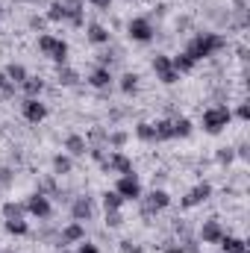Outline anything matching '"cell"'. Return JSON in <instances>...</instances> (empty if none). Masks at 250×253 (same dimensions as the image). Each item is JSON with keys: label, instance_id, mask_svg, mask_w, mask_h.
<instances>
[{"label": "cell", "instance_id": "obj_18", "mask_svg": "<svg viewBox=\"0 0 250 253\" xmlns=\"http://www.w3.org/2000/svg\"><path fill=\"white\" fill-rule=\"evenodd\" d=\"M80 71L77 68H71V65H56V83L62 85V88H77L80 85Z\"/></svg>", "mask_w": 250, "mask_h": 253}, {"label": "cell", "instance_id": "obj_37", "mask_svg": "<svg viewBox=\"0 0 250 253\" xmlns=\"http://www.w3.org/2000/svg\"><path fill=\"white\" fill-rule=\"evenodd\" d=\"M12 180H15V168L3 165V168H0V189H9V186H12Z\"/></svg>", "mask_w": 250, "mask_h": 253}, {"label": "cell", "instance_id": "obj_39", "mask_svg": "<svg viewBox=\"0 0 250 253\" xmlns=\"http://www.w3.org/2000/svg\"><path fill=\"white\" fill-rule=\"evenodd\" d=\"M233 118H239L242 124H248V121H250V106H248V100H242V103L236 106V112H233Z\"/></svg>", "mask_w": 250, "mask_h": 253}, {"label": "cell", "instance_id": "obj_17", "mask_svg": "<svg viewBox=\"0 0 250 253\" xmlns=\"http://www.w3.org/2000/svg\"><path fill=\"white\" fill-rule=\"evenodd\" d=\"M65 153H68L71 159H77V156H85V153H88V141H85V135H80V132H71V135H65Z\"/></svg>", "mask_w": 250, "mask_h": 253}, {"label": "cell", "instance_id": "obj_8", "mask_svg": "<svg viewBox=\"0 0 250 253\" xmlns=\"http://www.w3.org/2000/svg\"><path fill=\"white\" fill-rule=\"evenodd\" d=\"M115 191H118L124 200L138 203V200H141V194H144V186H141V180H138V177H135V171H132V174H121V177H118Z\"/></svg>", "mask_w": 250, "mask_h": 253}, {"label": "cell", "instance_id": "obj_46", "mask_svg": "<svg viewBox=\"0 0 250 253\" xmlns=\"http://www.w3.org/2000/svg\"><path fill=\"white\" fill-rule=\"evenodd\" d=\"M188 27H191V18H180V21H177V33H180V30H188Z\"/></svg>", "mask_w": 250, "mask_h": 253}, {"label": "cell", "instance_id": "obj_20", "mask_svg": "<svg viewBox=\"0 0 250 253\" xmlns=\"http://www.w3.org/2000/svg\"><path fill=\"white\" fill-rule=\"evenodd\" d=\"M50 168H53V177H68V174H74V159L68 153H56L50 159Z\"/></svg>", "mask_w": 250, "mask_h": 253}, {"label": "cell", "instance_id": "obj_2", "mask_svg": "<svg viewBox=\"0 0 250 253\" xmlns=\"http://www.w3.org/2000/svg\"><path fill=\"white\" fill-rule=\"evenodd\" d=\"M230 124H233V109L227 103H215V106L203 109V115H200V126L206 135H221Z\"/></svg>", "mask_w": 250, "mask_h": 253}, {"label": "cell", "instance_id": "obj_44", "mask_svg": "<svg viewBox=\"0 0 250 253\" xmlns=\"http://www.w3.org/2000/svg\"><path fill=\"white\" fill-rule=\"evenodd\" d=\"M83 3H91V6H97V9H109V6H112V0H83Z\"/></svg>", "mask_w": 250, "mask_h": 253}, {"label": "cell", "instance_id": "obj_36", "mask_svg": "<svg viewBox=\"0 0 250 253\" xmlns=\"http://www.w3.org/2000/svg\"><path fill=\"white\" fill-rule=\"evenodd\" d=\"M109 230H118V227H124V215L121 212H106V221H103Z\"/></svg>", "mask_w": 250, "mask_h": 253}, {"label": "cell", "instance_id": "obj_14", "mask_svg": "<svg viewBox=\"0 0 250 253\" xmlns=\"http://www.w3.org/2000/svg\"><path fill=\"white\" fill-rule=\"evenodd\" d=\"M224 224L218 221V218H206L203 224H200V230H197V239L203 242V245H218L221 239H224Z\"/></svg>", "mask_w": 250, "mask_h": 253}, {"label": "cell", "instance_id": "obj_29", "mask_svg": "<svg viewBox=\"0 0 250 253\" xmlns=\"http://www.w3.org/2000/svg\"><path fill=\"white\" fill-rule=\"evenodd\" d=\"M126 141H129L126 129H109V135H106V147H112V150H124Z\"/></svg>", "mask_w": 250, "mask_h": 253}, {"label": "cell", "instance_id": "obj_13", "mask_svg": "<svg viewBox=\"0 0 250 253\" xmlns=\"http://www.w3.org/2000/svg\"><path fill=\"white\" fill-rule=\"evenodd\" d=\"M21 115L30 121V124H42L47 118V103L42 97H24L21 103Z\"/></svg>", "mask_w": 250, "mask_h": 253}, {"label": "cell", "instance_id": "obj_34", "mask_svg": "<svg viewBox=\"0 0 250 253\" xmlns=\"http://www.w3.org/2000/svg\"><path fill=\"white\" fill-rule=\"evenodd\" d=\"M233 159H236V150L233 147H218L215 150V162L218 165H233Z\"/></svg>", "mask_w": 250, "mask_h": 253}, {"label": "cell", "instance_id": "obj_47", "mask_svg": "<svg viewBox=\"0 0 250 253\" xmlns=\"http://www.w3.org/2000/svg\"><path fill=\"white\" fill-rule=\"evenodd\" d=\"M236 53H239V59H242V62H248V47H245V44H242V47H239Z\"/></svg>", "mask_w": 250, "mask_h": 253}, {"label": "cell", "instance_id": "obj_52", "mask_svg": "<svg viewBox=\"0 0 250 253\" xmlns=\"http://www.w3.org/2000/svg\"><path fill=\"white\" fill-rule=\"evenodd\" d=\"M218 253H221V251H218Z\"/></svg>", "mask_w": 250, "mask_h": 253}, {"label": "cell", "instance_id": "obj_24", "mask_svg": "<svg viewBox=\"0 0 250 253\" xmlns=\"http://www.w3.org/2000/svg\"><path fill=\"white\" fill-rule=\"evenodd\" d=\"M153 135H156V141H171L174 138V121L171 118H159L153 124Z\"/></svg>", "mask_w": 250, "mask_h": 253}, {"label": "cell", "instance_id": "obj_50", "mask_svg": "<svg viewBox=\"0 0 250 253\" xmlns=\"http://www.w3.org/2000/svg\"><path fill=\"white\" fill-rule=\"evenodd\" d=\"M135 3H147V0H135Z\"/></svg>", "mask_w": 250, "mask_h": 253}, {"label": "cell", "instance_id": "obj_33", "mask_svg": "<svg viewBox=\"0 0 250 253\" xmlns=\"http://www.w3.org/2000/svg\"><path fill=\"white\" fill-rule=\"evenodd\" d=\"M106 135H109L106 126H91L88 135H85V141H88V144H103V147H106Z\"/></svg>", "mask_w": 250, "mask_h": 253}, {"label": "cell", "instance_id": "obj_9", "mask_svg": "<svg viewBox=\"0 0 250 253\" xmlns=\"http://www.w3.org/2000/svg\"><path fill=\"white\" fill-rule=\"evenodd\" d=\"M85 239V224H80V221H71V224H65L62 230L56 233V248L65 251V248H71V245H80Z\"/></svg>", "mask_w": 250, "mask_h": 253}, {"label": "cell", "instance_id": "obj_25", "mask_svg": "<svg viewBox=\"0 0 250 253\" xmlns=\"http://www.w3.org/2000/svg\"><path fill=\"white\" fill-rule=\"evenodd\" d=\"M171 65H174V71H177L180 77H183V74H191V71L197 68V62L188 56L186 50H183V53H177V56H171Z\"/></svg>", "mask_w": 250, "mask_h": 253}, {"label": "cell", "instance_id": "obj_21", "mask_svg": "<svg viewBox=\"0 0 250 253\" xmlns=\"http://www.w3.org/2000/svg\"><path fill=\"white\" fill-rule=\"evenodd\" d=\"M44 85H47V83H44L42 77H33V74H30V77H27V80H24V83H21L18 88L24 91V97H42Z\"/></svg>", "mask_w": 250, "mask_h": 253}, {"label": "cell", "instance_id": "obj_28", "mask_svg": "<svg viewBox=\"0 0 250 253\" xmlns=\"http://www.w3.org/2000/svg\"><path fill=\"white\" fill-rule=\"evenodd\" d=\"M3 74H6V77H9V80L15 83V85H21V83H24V80L30 77V71H27V68H24L21 62H9L6 68H3Z\"/></svg>", "mask_w": 250, "mask_h": 253}, {"label": "cell", "instance_id": "obj_27", "mask_svg": "<svg viewBox=\"0 0 250 253\" xmlns=\"http://www.w3.org/2000/svg\"><path fill=\"white\" fill-rule=\"evenodd\" d=\"M100 197H103V209H106V212H121V206L126 203V200H124V197H121V194H118L115 189L103 191Z\"/></svg>", "mask_w": 250, "mask_h": 253}, {"label": "cell", "instance_id": "obj_22", "mask_svg": "<svg viewBox=\"0 0 250 253\" xmlns=\"http://www.w3.org/2000/svg\"><path fill=\"white\" fill-rule=\"evenodd\" d=\"M0 212H3V221H15V218H27V206H24V200H6Z\"/></svg>", "mask_w": 250, "mask_h": 253}, {"label": "cell", "instance_id": "obj_30", "mask_svg": "<svg viewBox=\"0 0 250 253\" xmlns=\"http://www.w3.org/2000/svg\"><path fill=\"white\" fill-rule=\"evenodd\" d=\"M3 230L9 236H30V224L27 218H15V221H3Z\"/></svg>", "mask_w": 250, "mask_h": 253}, {"label": "cell", "instance_id": "obj_32", "mask_svg": "<svg viewBox=\"0 0 250 253\" xmlns=\"http://www.w3.org/2000/svg\"><path fill=\"white\" fill-rule=\"evenodd\" d=\"M135 138L144 141V144H153V141H156V135H153V124L138 121V124H135Z\"/></svg>", "mask_w": 250, "mask_h": 253}, {"label": "cell", "instance_id": "obj_35", "mask_svg": "<svg viewBox=\"0 0 250 253\" xmlns=\"http://www.w3.org/2000/svg\"><path fill=\"white\" fill-rule=\"evenodd\" d=\"M27 27H30V30H36V33H44V30H47V18H44V15H30Z\"/></svg>", "mask_w": 250, "mask_h": 253}, {"label": "cell", "instance_id": "obj_12", "mask_svg": "<svg viewBox=\"0 0 250 253\" xmlns=\"http://www.w3.org/2000/svg\"><path fill=\"white\" fill-rule=\"evenodd\" d=\"M91 218H94V197L77 194V197L71 200V221L85 224V221H91Z\"/></svg>", "mask_w": 250, "mask_h": 253}, {"label": "cell", "instance_id": "obj_23", "mask_svg": "<svg viewBox=\"0 0 250 253\" xmlns=\"http://www.w3.org/2000/svg\"><path fill=\"white\" fill-rule=\"evenodd\" d=\"M138 80H141V77H138L135 71H124V74L118 77V88L124 91L126 97H132V94L138 91Z\"/></svg>", "mask_w": 250, "mask_h": 253}, {"label": "cell", "instance_id": "obj_42", "mask_svg": "<svg viewBox=\"0 0 250 253\" xmlns=\"http://www.w3.org/2000/svg\"><path fill=\"white\" fill-rule=\"evenodd\" d=\"M121 253H144V248L138 242H129L126 239V242H121Z\"/></svg>", "mask_w": 250, "mask_h": 253}, {"label": "cell", "instance_id": "obj_15", "mask_svg": "<svg viewBox=\"0 0 250 253\" xmlns=\"http://www.w3.org/2000/svg\"><path fill=\"white\" fill-rule=\"evenodd\" d=\"M85 83L91 85V88H97V91H106L112 83H115V74H112V68H103V65H94L91 71H88V77H85Z\"/></svg>", "mask_w": 250, "mask_h": 253}, {"label": "cell", "instance_id": "obj_5", "mask_svg": "<svg viewBox=\"0 0 250 253\" xmlns=\"http://www.w3.org/2000/svg\"><path fill=\"white\" fill-rule=\"evenodd\" d=\"M138 206H141V218H153V215H159L171 206V194L165 189H150L147 194H141Z\"/></svg>", "mask_w": 250, "mask_h": 253}, {"label": "cell", "instance_id": "obj_6", "mask_svg": "<svg viewBox=\"0 0 250 253\" xmlns=\"http://www.w3.org/2000/svg\"><path fill=\"white\" fill-rule=\"evenodd\" d=\"M150 68H153V74H156V80L162 83V85H174V83H180V74L174 71V65H171V56L168 53H153V59H150Z\"/></svg>", "mask_w": 250, "mask_h": 253}, {"label": "cell", "instance_id": "obj_7", "mask_svg": "<svg viewBox=\"0 0 250 253\" xmlns=\"http://www.w3.org/2000/svg\"><path fill=\"white\" fill-rule=\"evenodd\" d=\"M24 206H27V215H30V218H39V221H47V218L53 215V203H50V197H44L42 191H33V194L24 200Z\"/></svg>", "mask_w": 250, "mask_h": 253}, {"label": "cell", "instance_id": "obj_16", "mask_svg": "<svg viewBox=\"0 0 250 253\" xmlns=\"http://www.w3.org/2000/svg\"><path fill=\"white\" fill-rule=\"evenodd\" d=\"M85 42H88V44H97V47H106V44L112 42V33H109L103 24L91 21V24H85Z\"/></svg>", "mask_w": 250, "mask_h": 253}, {"label": "cell", "instance_id": "obj_51", "mask_svg": "<svg viewBox=\"0 0 250 253\" xmlns=\"http://www.w3.org/2000/svg\"><path fill=\"white\" fill-rule=\"evenodd\" d=\"M0 15H3V9H0Z\"/></svg>", "mask_w": 250, "mask_h": 253}, {"label": "cell", "instance_id": "obj_4", "mask_svg": "<svg viewBox=\"0 0 250 253\" xmlns=\"http://www.w3.org/2000/svg\"><path fill=\"white\" fill-rule=\"evenodd\" d=\"M126 39L135 42V44H150V42L156 39V27H153V21L144 18V15L129 18V21H126Z\"/></svg>", "mask_w": 250, "mask_h": 253}, {"label": "cell", "instance_id": "obj_45", "mask_svg": "<svg viewBox=\"0 0 250 253\" xmlns=\"http://www.w3.org/2000/svg\"><path fill=\"white\" fill-rule=\"evenodd\" d=\"M153 15H156V18H165V15H168V6H165V3H159V6L153 9Z\"/></svg>", "mask_w": 250, "mask_h": 253}, {"label": "cell", "instance_id": "obj_26", "mask_svg": "<svg viewBox=\"0 0 250 253\" xmlns=\"http://www.w3.org/2000/svg\"><path fill=\"white\" fill-rule=\"evenodd\" d=\"M218 248H221V253H239L242 248H248V242H245V239H239V236L224 233V239L218 242Z\"/></svg>", "mask_w": 250, "mask_h": 253}, {"label": "cell", "instance_id": "obj_43", "mask_svg": "<svg viewBox=\"0 0 250 253\" xmlns=\"http://www.w3.org/2000/svg\"><path fill=\"white\" fill-rule=\"evenodd\" d=\"M77 253H100V248H97V245H91V242H85V239H83V242H80V245H77Z\"/></svg>", "mask_w": 250, "mask_h": 253}, {"label": "cell", "instance_id": "obj_48", "mask_svg": "<svg viewBox=\"0 0 250 253\" xmlns=\"http://www.w3.org/2000/svg\"><path fill=\"white\" fill-rule=\"evenodd\" d=\"M15 3H30V6H39V3H47V0H15Z\"/></svg>", "mask_w": 250, "mask_h": 253}, {"label": "cell", "instance_id": "obj_41", "mask_svg": "<svg viewBox=\"0 0 250 253\" xmlns=\"http://www.w3.org/2000/svg\"><path fill=\"white\" fill-rule=\"evenodd\" d=\"M233 150H236V159H242V162H248V159H250V147H248V141H242V144H236Z\"/></svg>", "mask_w": 250, "mask_h": 253}, {"label": "cell", "instance_id": "obj_1", "mask_svg": "<svg viewBox=\"0 0 250 253\" xmlns=\"http://www.w3.org/2000/svg\"><path fill=\"white\" fill-rule=\"evenodd\" d=\"M230 39L224 33H215V30H197L186 44V53L194 59V62H203V59H212L215 53L227 50Z\"/></svg>", "mask_w": 250, "mask_h": 253}, {"label": "cell", "instance_id": "obj_10", "mask_svg": "<svg viewBox=\"0 0 250 253\" xmlns=\"http://www.w3.org/2000/svg\"><path fill=\"white\" fill-rule=\"evenodd\" d=\"M212 197V183H197V186H191V189L180 197V209H194V206H203L206 200Z\"/></svg>", "mask_w": 250, "mask_h": 253}, {"label": "cell", "instance_id": "obj_31", "mask_svg": "<svg viewBox=\"0 0 250 253\" xmlns=\"http://www.w3.org/2000/svg\"><path fill=\"white\" fill-rule=\"evenodd\" d=\"M174 121V138H188L191 132H194V124L188 121L186 115H177V118H171Z\"/></svg>", "mask_w": 250, "mask_h": 253}, {"label": "cell", "instance_id": "obj_11", "mask_svg": "<svg viewBox=\"0 0 250 253\" xmlns=\"http://www.w3.org/2000/svg\"><path fill=\"white\" fill-rule=\"evenodd\" d=\"M100 168L106 171V174H132V159L126 156L124 150H112L103 162H100Z\"/></svg>", "mask_w": 250, "mask_h": 253}, {"label": "cell", "instance_id": "obj_38", "mask_svg": "<svg viewBox=\"0 0 250 253\" xmlns=\"http://www.w3.org/2000/svg\"><path fill=\"white\" fill-rule=\"evenodd\" d=\"M15 91H18V85H15V83L0 71V94H6V97H9V94H15Z\"/></svg>", "mask_w": 250, "mask_h": 253}, {"label": "cell", "instance_id": "obj_49", "mask_svg": "<svg viewBox=\"0 0 250 253\" xmlns=\"http://www.w3.org/2000/svg\"><path fill=\"white\" fill-rule=\"evenodd\" d=\"M239 253H250V248H242V251H239Z\"/></svg>", "mask_w": 250, "mask_h": 253}, {"label": "cell", "instance_id": "obj_40", "mask_svg": "<svg viewBox=\"0 0 250 253\" xmlns=\"http://www.w3.org/2000/svg\"><path fill=\"white\" fill-rule=\"evenodd\" d=\"M162 253H186V251L177 239H168V242H162Z\"/></svg>", "mask_w": 250, "mask_h": 253}, {"label": "cell", "instance_id": "obj_3", "mask_svg": "<svg viewBox=\"0 0 250 253\" xmlns=\"http://www.w3.org/2000/svg\"><path fill=\"white\" fill-rule=\"evenodd\" d=\"M39 53L47 56L50 62H56V65H68V53H71V47H68V42L59 39V36H53V33H42V36H39Z\"/></svg>", "mask_w": 250, "mask_h": 253}, {"label": "cell", "instance_id": "obj_19", "mask_svg": "<svg viewBox=\"0 0 250 253\" xmlns=\"http://www.w3.org/2000/svg\"><path fill=\"white\" fill-rule=\"evenodd\" d=\"M68 12H71V9L65 6L62 0H50L44 18H47V24H62V21H68Z\"/></svg>", "mask_w": 250, "mask_h": 253}]
</instances>
